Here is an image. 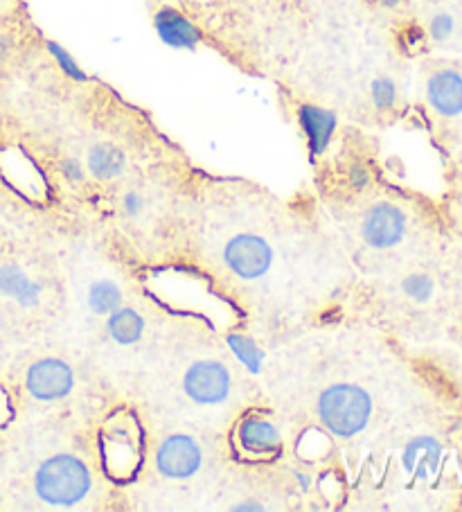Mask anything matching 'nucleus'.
<instances>
[{"instance_id":"obj_12","label":"nucleus","mask_w":462,"mask_h":512,"mask_svg":"<svg viewBox=\"0 0 462 512\" xmlns=\"http://www.w3.org/2000/svg\"><path fill=\"white\" fill-rule=\"evenodd\" d=\"M442 461V443L433 436H417L404 447L402 452V470L415 479L438 472Z\"/></svg>"},{"instance_id":"obj_11","label":"nucleus","mask_w":462,"mask_h":512,"mask_svg":"<svg viewBox=\"0 0 462 512\" xmlns=\"http://www.w3.org/2000/svg\"><path fill=\"white\" fill-rule=\"evenodd\" d=\"M237 443L253 456H275L282 449V436L273 422L260 416H248L239 422Z\"/></svg>"},{"instance_id":"obj_3","label":"nucleus","mask_w":462,"mask_h":512,"mask_svg":"<svg viewBox=\"0 0 462 512\" xmlns=\"http://www.w3.org/2000/svg\"><path fill=\"white\" fill-rule=\"evenodd\" d=\"M224 262L242 280H257L271 269L273 249L260 235L239 233L226 244Z\"/></svg>"},{"instance_id":"obj_7","label":"nucleus","mask_w":462,"mask_h":512,"mask_svg":"<svg viewBox=\"0 0 462 512\" xmlns=\"http://www.w3.org/2000/svg\"><path fill=\"white\" fill-rule=\"evenodd\" d=\"M361 235L372 249H393L406 235V217L393 203H377L363 217Z\"/></svg>"},{"instance_id":"obj_25","label":"nucleus","mask_w":462,"mask_h":512,"mask_svg":"<svg viewBox=\"0 0 462 512\" xmlns=\"http://www.w3.org/2000/svg\"><path fill=\"white\" fill-rule=\"evenodd\" d=\"M235 512H262L264 506H260V503L255 501H248V503H239V506H233Z\"/></svg>"},{"instance_id":"obj_5","label":"nucleus","mask_w":462,"mask_h":512,"mask_svg":"<svg viewBox=\"0 0 462 512\" xmlns=\"http://www.w3.org/2000/svg\"><path fill=\"white\" fill-rule=\"evenodd\" d=\"M183 388L192 402L201 406L221 404L230 395L228 368L219 361H194L183 377Z\"/></svg>"},{"instance_id":"obj_1","label":"nucleus","mask_w":462,"mask_h":512,"mask_svg":"<svg viewBox=\"0 0 462 512\" xmlns=\"http://www.w3.org/2000/svg\"><path fill=\"white\" fill-rule=\"evenodd\" d=\"M93 488L88 467L70 454H57L43 461L34 474V490L50 506L70 508L86 499Z\"/></svg>"},{"instance_id":"obj_8","label":"nucleus","mask_w":462,"mask_h":512,"mask_svg":"<svg viewBox=\"0 0 462 512\" xmlns=\"http://www.w3.org/2000/svg\"><path fill=\"white\" fill-rule=\"evenodd\" d=\"M296 116L302 136H305L309 156L321 158L330 149L336 131H339V116L332 109L318 107V104H300Z\"/></svg>"},{"instance_id":"obj_14","label":"nucleus","mask_w":462,"mask_h":512,"mask_svg":"<svg viewBox=\"0 0 462 512\" xmlns=\"http://www.w3.org/2000/svg\"><path fill=\"white\" fill-rule=\"evenodd\" d=\"M0 296L12 298L23 307H32L39 303L41 285H37L21 267L7 264V267H0Z\"/></svg>"},{"instance_id":"obj_20","label":"nucleus","mask_w":462,"mask_h":512,"mask_svg":"<svg viewBox=\"0 0 462 512\" xmlns=\"http://www.w3.org/2000/svg\"><path fill=\"white\" fill-rule=\"evenodd\" d=\"M370 95H372V102H375V107L379 111L395 109V104H397V84L390 77L381 75V77L375 79V82H372Z\"/></svg>"},{"instance_id":"obj_2","label":"nucleus","mask_w":462,"mask_h":512,"mask_svg":"<svg viewBox=\"0 0 462 512\" xmlns=\"http://www.w3.org/2000/svg\"><path fill=\"white\" fill-rule=\"evenodd\" d=\"M372 397L357 384H336L318 397V418L327 431L339 438H352L368 427Z\"/></svg>"},{"instance_id":"obj_6","label":"nucleus","mask_w":462,"mask_h":512,"mask_svg":"<svg viewBox=\"0 0 462 512\" xmlns=\"http://www.w3.org/2000/svg\"><path fill=\"white\" fill-rule=\"evenodd\" d=\"M203 452L197 440L185 434H174L163 440L156 452V470L170 481L192 479L201 470Z\"/></svg>"},{"instance_id":"obj_26","label":"nucleus","mask_w":462,"mask_h":512,"mask_svg":"<svg viewBox=\"0 0 462 512\" xmlns=\"http://www.w3.org/2000/svg\"><path fill=\"white\" fill-rule=\"evenodd\" d=\"M379 7H384V10H395V7L402 5V0H375Z\"/></svg>"},{"instance_id":"obj_24","label":"nucleus","mask_w":462,"mask_h":512,"mask_svg":"<svg viewBox=\"0 0 462 512\" xmlns=\"http://www.w3.org/2000/svg\"><path fill=\"white\" fill-rule=\"evenodd\" d=\"M142 208H145V199H142L138 192H129V194H124V199H122V210H124V215H129V217H138V215L142 213Z\"/></svg>"},{"instance_id":"obj_21","label":"nucleus","mask_w":462,"mask_h":512,"mask_svg":"<svg viewBox=\"0 0 462 512\" xmlns=\"http://www.w3.org/2000/svg\"><path fill=\"white\" fill-rule=\"evenodd\" d=\"M453 28H456V23H453V16L451 14H435L431 23H429V34L433 41H447L451 34H453Z\"/></svg>"},{"instance_id":"obj_22","label":"nucleus","mask_w":462,"mask_h":512,"mask_svg":"<svg viewBox=\"0 0 462 512\" xmlns=\"http://www.w3.org/2000/svg\"><path fill=\"white\" fill-rule=\"evenodd\" d=\"M59 172L70 183H82L84 181V163L79 161V158H75V156L61 158Z\"/></svg>"},{"instance_id":"obj_10","label":"nucleus","mask_w":462,"mask_h":512,"mask_svg":"<svg viewBox=\"0 0 462 512\" xmlns=\"http://www.w3.org/2000/svg\"><path fill=\"white\" fill-rule=\"evenodd\" d=\"M426 100L444 118L462 113V75L458 70H438L426 82Z\"/></svg>"},{"instance_id":"obj_13","label":"nucleus","mask_w":462,"mask_h":512,"mask_svg":"<svg viewBox=\"0 0 462 512\" xmlns=\"http://www.w3.org/2000/svg\"><path fill=\"white\" fill-rule=\"evenodd\" d=\"M86 165L88 172H91L95 179L100 181H111L115 176H120L127 167V154L122 152V147L115 143H95L91 145L86 154Z\"/></svg>"},{"instance_id":"obj_18","label":"nucleus","mask_w":462,"mask_h":512,"mask_svg":"<svg viewBox=\"0 0 462 512\" xmlns=\"http://www.w3.org/2000/svg\"><path fill=\"white\" fill-rule=\"evenodd\" d=\"M46 46H48V52L52 57H55V61L59 64V68H61V73H64L68 79H73V82H88V75L84 73V68L77 64V61L73 59V55H70V52L61 46V43H57V41H46Z\"/></svg>"},{"instance_id":"obj_16","label":"nucleus","mask_w":462,"mask_h":512,"mask_svg":"<svg viewBox=\"0 0 462 512\" xmlns=\"http://www.w3.org/2000/svg\"><path fill=\"white\" fill-rule=\"evenodd\" d=\"M86 303H88V310L93 314L109 316L118 310V307H122L124 296H122V289L115 285L113 280H97L88 287Z\"/></svg>"},{"instance_id":"obj_19","label":"nucleus","mask_w":462,"mask_h":512,"mask_svg":"<svg viewBox=\"0 0 462 512\" xmlns=\"http://www.w3.org/2000/svg\"><path fill=\"white\" fill-rule=\"evenodd\" d=\"M404 294L415 300V303H429L435 294V282L426 273H411V276L404 278L402 282Z\"/></svg>"},{"instance_id":"obj_17","label":"nucleus","mask_w":462,"mask_h":512,"mask_svg":"<svg viewBox=\"0 0 462 512\" xmlns=\"http://www.w3.org/2000/svg\"><path fill=\"white\" fill-rule=\"evenodd\" d=\"M226 343H228V348L233 350V355L248 368V373H253V375L262 373L264 352L257 348V343L251 337H244V334H228Z\"/></svg>"},{"instance_id":"obj_15","label":"nucleus","mask_w":462,"mask_h":512,"mask_svg":"<svg viewBox=\"0 0 462 512\" xmlns=\"http://www.w3.org/2000/svg\"><path fill=\"white\" fill-rule=\"evenodd\" d=\"M106 332L120 346H133V343L140 341L142 332H145V319L136 310H131V307H118L113 314H109Z\"/></svg>"},{"instance_id":"obj_4","label":"nucleus","mask_w":462,"mask_h":512,"mask_svg":"<svg viewBox=\"0 0 462 512\" xmlns=\"http://www.w3.org/2000/svg\"><path fill=\"white\" fill-rule=\"evenodd\" d=\"M25 386H28L34 400L41 402H57L70 395L75 386V373L66 361L57 357H46L34 361L28 375H25Z\"/></svg>"},{"instance_id":"obj_9","label":"nucleus","mask_w":462,"mask_h":512,"mask_svg":"<svg viewBox=\"0 0 462 512\" xmlns=\"http://www.w3.org/2000/svg\"><path fill=\"white\" fill-rule=\"evenodd\" d=\"M154 30L165 46L172 50H197L201 43V32L188 16L176 7H158L154 14Z\"/></svg>"},{"instance_id":"obj_23","label":"nucleus","mask_w":462,"mask_h":512,"mask_svg":"<svg viewBox=\"0 0 462 512\" xmlns=\"http://www.w3.org/2000/svg\"><path fill=\"white\" fill-rule=\"evenodd\" d=\"M348 181H350V185L354 190H363L366 188V185L370 183V172H368V167L363 165L361 161H354L352 165H350V170H348Z\"/></svg>"}]
</instances>
